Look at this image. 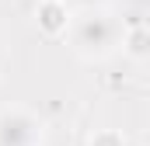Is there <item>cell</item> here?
Listing matches in <instances>:
<instances>
[{
  "label": "cell",
  "mask_w": 150,
  "mask_h": 146,
  "mask_svg": "<svg viewBox=\"0 0 150 146\" xmlns=\"http://www.w3.org/2000/svg\"><path fill=\"white\" fill-rule=\"evenodd\" d=\"M122 38V28L112 14L105 11H87L74 21V49L87 59H101L115 49V42Z\"/></svg>",
  "instance_id": "obj_1"
},
{
  "label": "cell",
  "mask_w": 150,
  "mask_h": 146,
  "mask_svg": "<svg viewBox=\"0 0 150 146\" xmlns=\"http://www.w3.org/2000/svg\"><path fill=\"white\" fill-rule=\"evenodd\" d=\"M42 136V125L28 111H0V146H35Z\"/></svg>",
  "instance_id": "obj_2"
},
{
  "label": "cell",
  "mask_w": 150,
  "mask_h": 146,
  "mask_svg": "<svg viewBox=\"0 0 150 146\" xmlns=\"http://www.w3.org/2000/svg\"><path fill=\"white\" fill-rule=\"evenodd\" d=\"M67 4L63 0H42V7H38V21H42V28L45 32H59V28H67Z\"/></svg>",
  "instance_id": "obj_3"
},
{
  "label": "cell",
  "mask_w": 150,
  "mask_h": 146,
  "mask_svg": "<svg viewBox=\"0 0 150 146\" xmlns=\"http://www.w3.org/2000/svg\"><path fill=\"white\" fill-rule=\"evenodd\" d=\"M122 45H129V52H133V56H143V52H147V32H143V28H136L129 38L122 35Z\"/></svg>",
  "instance_id": "obj_4"
},
{
  "label": "cell",
  "mask_w": 150,
  "mask_h": 146,
  "mask_svg": "<svg viewBox=\"0 0 150 146\" xmlns=\"http://www.w3.org/2000/svg\"><path fill=\"white\" fill-rule=\"evenodd\" d=\"M91 146H126V143H122V136H119V132H112V129H105V132H94V139H91Z\"/></svg>",
  "instance_id": "obj_5"
},
{
  "label": "cell",
  "mask_w": 150,
  "mask_h": 146,
  "mask_svg": "<svg viewBox=\"0 0 150 146\" xmlns=\"http://www.w3.org/2000/svg\"><path fill=\"white\" fill-rule=\"evenodd\" d=\"M63 4H67V0H63ZM70 4H77V7H87V11H94V7H98L101 0H70Z\"/></svg>",
  "instance_id": "obj_6"
}]
</instances>
